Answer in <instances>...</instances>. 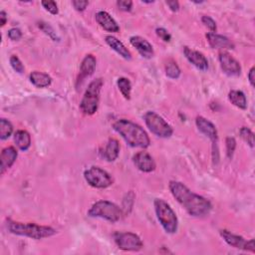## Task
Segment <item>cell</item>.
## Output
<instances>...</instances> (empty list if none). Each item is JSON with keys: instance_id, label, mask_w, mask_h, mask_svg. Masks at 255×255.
Masks as SVG:
<instances>
[{"instance_id": "obj_1", "label": "cell", "mask_w": 255, "mask_h": 255, "mask_svg": "<svg viewBox=\"0 0 255 255\" xmlns=\"http://www.w3.org/2000/svg\"><path fill=\"white\" fill-rule=\"evenodd\" d=\"M169 188L176 201L193 217H202L207 215L211 208V202L205 197L192 192L185 184L180 181L171 180Z\"/></svg>"}, {"instance_id": "obj_2", "label": "cell", "mask_w": 255, "mask_h": 255, "mask_svg": "<svg viewBox=\"0 0 255 255\" xmlns=\"http://www.w3.org/2000/svg\"><path fill=\"white\" fill-rule=\"evenodd\" d=\"M113 129L125 140L127 145L132 148L147 149L151 144L147 132L140 125L130 120H118L113 124Z\"/></svg>"}, {"instance_id": "obj_3", "label": "cell", "mask_w": 255, "mask_h": 255, "mask_svg": "<svg viewBox=\"0 0 255 255\" xmlns=\"http://www.w3.org/2000/svg\"><path fill=\"white\" fill-rule=\"evenodd\" d=\"M6 227H7V230L12 234L29 237L36 240L51 237L56 234V230L51 226L38 225L35 223H24V222L14 221L11 219L7 220Z\"/></svg>"}, {"instance_id": "obj_4", "label": "cell", "mask_w": 255, "mask_h": 255, "mask_svg": "<svg viewBox=\"0 0 255 255\" xmlns=\"http://www.w3.org/2000/svg\"><path fill=\"white\" fill-rule=\"evenodd\" d=\"M154 206L157 218L164 230L169 234L175 233L178 228V219L170 205L162 198H156Z\"/></svg>"}, {"instance_id": "obj_5", "label": "cell", "mask_w": 255, "mask_h": 255, "mask_svg": "<svg viewBox=\"0 0 255 255\" xmlns=\"http://www.w3.org/2000/svg\"><path fill=\"white\" fill-rule=\"evenodd\" d=\"M103 85L104 81L101 78L96 79L89 84L80 103V110L83 114L92 116L98 111L100 103V94Z\"/></svg>"}, {"instance_id": "obj_6", "label": "cell", "mask_w": 255, "mask_h": 255, "mask_svg": "<svg viewBox=\"0 0 255 255\" xmlns=\"http://www.w3.org/2000/svg\"><path fill=\"white\" fill-rule=\"evenodd\" d=\"M90 217L102 218L112 223L119 221L122 218L123 210L116 203L109 200H99L95 202L88 210Z\"/></svg>"}, {"instance_id": "obj_7", "label": "cell", "mask_w": 255, "mask_h": 255, "mask_svg": "<svg viewBox=\"0 0 255 255\" xmlns=\"http://www.w3.org/2000/svg\"><path fill=\"white\" fill-rule=\"evenodd\" d=\"M144 120L148 129L157 137L162 139L170 138L173 134L171 126L159 114L149 111L144 115Z\"/></svg>"}, {"instance_id": "obj_8", "label": "cell", "mask_w": 255, "mask_h": 255, "mask_svg": "<svg viewBox=\"0 0 255 255\" xmlns=\"http://www.w3.org/2000/svg\"><path fill=\"white\" fill-rule=\"evenodd\" d=\"M85 180L95 188L104 189L113 184V177L105 170L99 167H91L84 171Z\"/></svg>"}, {"instance_id": "obj_9", "label": "cell", "mask_w": 255, "mask_h": 255, "mask_svg": "<svg viewBox=\"0 0 255 255\" xmlns=\"http://www.w3.org/2000/svg\"><path fill=\"white\" fill-rule=\"evenodd\" d=\"M114 239L117 246L124 251H140L144 247L141 237L133 232H116Z\"/></svg>"}, {"instance_id": "obj_10", "label": "cell", "mask_w": 255, "mask_h": 255, "mask_svg": "<svg viewBox=\"0 0 255 255\" xmlns=\"http://www.w3.org/2000/svg\"><path fill=\"white\" fill-rule=\"evenodd\" d=\"M220 236L223 238V240L231 247L241 249L244 251H250L252 253L255 252V245H254V239L246 240L240 235L234 234L226 229L220 230Z\"/></svg>"}, {"instance_id": "obj_11", "label": "cell", "mask_w": 255, "mask_h": 255, "mask_svg": "<svg viewBox=\"0 0 255 255\" xmlns=\"http://www.w3.org/2000/svg\"><path fill=\"white\" fill-rule=\"evenodd\" d=\"M221 70L224 74L230 77H236L241 74V66L239 62L233 58L228 52L221 51L218 56Z\"/></svg>"}, {"instance_id": "obj_12", "label": "cell", "mask_w": 255, "mask_h": 255, "mask_svg": "<svg viewBox=\"0 0 255 255\" xmlns=\"http://www.w3.org/2000/svg\"><path fill=\"white\" fill-rule=\"evenodd\" d=\"M195 125H196L198 131L211 141L213 147L216 146L217 140H218V133H217L215 126L209 120H207L201 116L196 118Z\"/></svg>"}, {"instance_id": "obj_13", "label": "cell", "mask_w": 255, "mask_h": 255, "mask_svg": "<svg viewBox=\"0 0 255 255\" xmlns=\"http://www.w3.org/2000/svg\"><path fill=\"white\" fill-rule=\"evenodd\" d=\"M133 162L137 169L143 172H152L157 168L154 158L148 152L137 153L133 158Z\"/></svg>"}, {"instance_id": "obj_14", "label": "cell", "mask_w": 255, "mask_h": 255, "mask_svg": "<svg viewBox=\"0 0 255 255\" xmlns=\"http://www.w3.org/2000/svg\"><path fill=\"white\" fill-rule=\"evenodd\" d=\"M183 54L185 58L191 63L195 68L200 71H206L208 69V61L206 57L199 51L190 49L189 47H183Z\"/></svg>"}, {"instance_id": "obj_15", "label": "cell", "mask_w": 255, "mask_h": 255, "mask_svg": "<svg viewBox=\"0 0 255 255\" xmlns=\"http://www.w3.org/2000/svg\"><path fill=\"white\" fill-rule=\"evenodd\" d=\"M130 43L133 47L137 49L140 55L145 59H151L154 57L155 51L153 45L145 38L141 36H132L130 38Z\"/></svg>"}, {"instance_id": "obj_16", "label": "cell", "mask_w": 255, "mask_h": 255, "mask_svg": "<svg viewBox=\"0 0 255 255\" xmlns=\"http://www.w3.org/2000/svg\"><path fill=\"white\" fill-rule=\"evenodd\" d=\"M207 42L209 46L212 49H217V50H229V49H234V44L229 40L227 37L217 34V33H212L208 32L205 35Z\"/></svg>"}, {"instance_id": "obj_17", "label": "cell", "mask_w": 255, "mask_h": 255, "mask_svg": "<svg viewBox=\"0 0 255 255\" xmlns=\"http://www.w3.org/2000/svg\"><path fill=\"white\" fill-rule=\"evenodd\" d=\"M18 152L14 147L10 146L4 148L1 152V156H0V162H1V165H0V173L3 174L8 169H10L16 162Z\"/></svg>"}, {"instance_id": "obj_18", "label": "cell", "mask_w": 255, "mask_h": 255, "mask_svg": "<svg viewBox=\"0 0 255 255\" xmlns=\"http://www.w3.org/2000/svg\"><path fill=\"white\" fill-rule=\"evenodd\" d=\"M97 23L106 31L117 33L120 31V26L117 21L107 12V11H99L95 15Z\"/></svg>"}, {"instance_id": "obj_19", "label": "cell", "mask_w": 255, "mask_h": 255, "mask_svg": "<svg viewBox=\"0 0 255 255\" xmlns=\"http://www.w3.org/2000/svg\"><path fill=\"white\" fill-rule=\"evenodd\" d=\"M96 64H97V60L93 55L89 54V55L85 56V58L83 59V61L81 63V66H80V73H79V76L77 79L78 84L83 82L86 78H88L94 74L95 69H96Z\"/></svg>"}, {"instance_id": "obj_20", "label": "cell", "mask_w": 255, "mask_h": 255, "mask_svg": "<svg viewBox=\"0 0 255 255\" xmlns=\"http://www.w3.org/2000/svg\"><path fill=\"white\" fill-rule=\"evenodd\" d=\"M105 41L121 57H123L126 60L132 59V53L118 38H116L115 36H112V35H108V36H106Z\"/></svg>"}, {"instance_id": "obj_21", "label": "cell", "mask_w": 255, "mask_h": 255, "mask_svg": "<svg viewBox=\"0 0 255 255\" xmlns=\"http://www.w3.org/2000/svg\"><path fill=\"white\" fill-rule=\"evenodd\" d=\"M14 143L20 151L26 152L31 147V136L27 131L19 130L14 134Z\"/></svg>"}, {"instance_id": "obj_22", "label": "cell", "mask_w": 255, "mask_h": 255, "mask_svg": "<svg viewBox=\"0 0 255 255\" xmlns=\"http://www.w3.org/2000/svg\"><path fill=\"white\" fill-rule=\"evenodd\" d=\"M120 154V144L116 139H110L105 150H104V158L106 161L112 163L115 162Z\"/></svg>"}, {"instance_id": "obj_23", "label": "cell", "mask_w": 255, "mask_h": 255, "mask_svg": "<svg viewBox=\"0 0 255 255\" xmlns=\"http://www.w3.org/2000/svg\"><path fill=\"white\" fill-rule=\"evenodd\" d=\"M30 82L37 88H46L49 87L52 83V78L43 72L34 71L29 76Z\"/></svg>"}, {"instance_id": "obj_24", "label": "cell", "mask_w": 255, "mask_h": 255, "mask_svg": "<svg viewBox=\"0 0 255 255\" xmlns=\"http://www.w3.org/2000/svg\"><path fill=\"white\" fill-rule=\"evenodd\" d=\"M228 99L235 107L245 110L247 108V99L245 94L239 90H231L228 93Z\"/></svg>"}, {"instance_id": "obj_25", "label": "cell", "mask_w": 255, "mask_h": 255, "mask_svg": "<svg viewBox=\"0 0 255 255\" xmlns=\"http://www.w3.org/2000/svg\"><path fill=\"white\" fill-rule=\"evenodd\" d=\"M118 88L125 99L130 100L131 99V92H132V83L128 78L121 77L117 81Z\"/></svg>"}, {"instance_id": "obj_26", "label": "cell", "mask_w": 255, "mask_h": 255, "mask_svg": "<svg viewBox=\"0 0 255 255\" xmlns=\"http://www.w3.org/2000/svg\"><path fill=\"white\" fill-rule=\"evenodd\" d=\"M12 133H13V126L11 122L4 118L0 120V139H1V141H5L8 138H10Z\"/></svg>"}, {"instance_id": "obj_27", "label": "cell", "mask_w": 255, "mask_h": 255, "mask_svg": "<svg viewBox=\"0 0 255 255\" xmlns=\"http://www.w3.org/2000/svg\"><path fill=\"white\" fill-rule=\"evenodd\" d=\"M180 69L175 61L170 60L166 64V75L170 79H178L180 76Z\"/></svg>"}, {"instance_id": "obj_28", "label": "cell", "mask_w": 255, "mask_h": 255, "mask_svg": "<svg viewBox=\"0 0 255 255\" xmlns=\"http://www.w3.org/2000/svg\"><path fill=\"white\" fill-rule=\"evenodd\" d=\"M239 135L241 137V139L250 147V148H254V134L253 132L247 128V127H242L239 131Z\"/></svg>"}, {"instance_id": "obj_29", "label": "cell", "mask_w": 255, "mask_h": 255, "mask_svg": "<svg viewBox=\"0 0 255 255\" xmlns=\"http://www.w3.org/2000/svg\"><path fill=\"white\" fill-rule=\"evenodd\" d=\"M38 27H39L46 35H48L53 41H59V37L57 36L55 30L53 29V27H52L50 24L41 21V22L38 23Z\"/></svg>"}, {"instance_id": "obj_30", "label": "cell", "mask_w": 255, "mask_h": 255, "mask_svg": "<svg viewBox=\"0 0 255 255\" xmlns=\"http://www.w3.org/2000/svg\"><path fill=\"white\" fill-rule=\"evenodd\" d=\"M9 62H10V65H11V67L13 68V70H14L15 72H17V73H19V74L24 73V70H25L24 65L22 64V62H21V60L18 58V56L12 55V56L10 57V59H9Z\"/></svg>"}, {"instance_id": "obj_31", "label": "cell", "mask_w": 255, "mask_h": 255, "mask_svg": "<svg viewBox=\"0 0 255 255\" xmlns=\"http://www.w3.org/2000/svg\"><path fill=\"white\" fill-rule=\"evenodd\" d=\"M43 8L51 13L52 15H57L59 13V9L57 6V3L55 1H52V0H48V1H42L41 2Z\"/></svg>"}, {"instance_id": "obj_32", "label": "cell", "mask_w": 255, "mask_h": 255, "mask_svg": "<svg viewBox=\"0 0 255 255\" xmlns=\"http://www.w3.org/2000/svg\"><path fill=\"white\" fill-rule=\"evenodd\" d=\"M226 155L228 159H231L233 157V154L235 152V148H236V141L234 138L228 137L226 139Z\"/></svg>"}, {"instance_id": "obj_33", "label": "cell", "mask_w": 255, "mask_h": 255, "mask_svg": "<svg viewBox=\"0 0 255 255\" xmlns=\"http://www.w3.org/2000/svg\"><path fill=\"white\" fill-rule=\"evenodd\" d=\"M201 22L204 24L205 27H207L210 32L212 33H216V30H217V26H216V22L210 17V16H202L201 17Z\"/></svg>"}, {"instance_id": "obj_34", "label": "cell", "mask_w": 255, "mask_h": 255, "mask_svg": "<svg viewBox=\"0 0 255 255\" xmlns=\"http://www.w3.org/2000/svg\"><path fill=\"white\" fill-rule=\"evenodd\" d=\"M117 6L124 12H130L133 9V2L130 0H120V1H117Z\"/></svg>"}, {"instance_id": "obj_35", "label": "cell", "mask_w": 255, "mask_h": 255, "mask_svg": "<svg viewBox=\"0 0 255 255\" xmlns=\"http://www.w3.org/2000/svg\"><path fill=\"white\" fill-rule=\"evenodd\" d=\"M72 5L75 8V10L82 12L86 10V8L88 7L89 1H86V0H74V1H72Z\"/></svg>"}, {"instance_id": "obj_36", "label": "cell", "mask_w": 255, "mask_h": 255, "mask_svg": "<svg viewBox=\"0 0 255 255\" xmlns=\"http://www.w3.org/2000/svg\"><path fill=\"white\" fill-rule=\"evenodd\" d=\"M156 33L157 35L165 42H170L171 40V35L170 34V32L165 29V28H157L156 29Z\"/></svg>"}, {"instance_id": "obj_37", "label": "cell", "mask_w": 255, "mask_h": 255, "mask_svg": "<svg viewBox=\"0 0 255 255\" xmlns=\"http://www.w3.org/2000/svg\"><path fill=\"white\" fill-rule=\"evenodd\" d=\"M8 37L12 41H19L22 38V32L18 28H11L8 31Z\"/></svg>"}, {"instance_id": "obj_38", "label": "cell", "mask_w": 255, "mask_h": 255, "mask_svg": "<svg viewBox=\"0 0 255 255\" xmlns=\"http://www.w3.org/2000/svg\"><path fill=\"white\" fill-rule=\"evenodd\" d=\"M166 3H167V5L170 7V9L172 12H177L179 10V3H178V1H175V0H173V1H167Z\"/></svg>"}, {"instance_id": "obj_39", "label": "cell", "mask_w": 255, "mask_h": 255, "mask_svg": "<svg viewBox=\"0 0 255 255\" xmlns=\"http://www.w3.org/2000/svg\"><path fill=\"white\" fill-rule=\"evenodd\" d=\"M247 77H248V81H249L251 87H254V81H255V68L254 67H252L249 70Z\"/></svg>"}, {"instance_id": "obj_40", "label": "cell", "mask_w": 255, "mask_h": 255, "mask_svg": "<svg viewBox=\"0 0 255 255\" xmlns=\"http://www.w3.org/2000/svg\"><path fill=\"white\" fill-rule=\"evenodd\" d=\"M7 20H8V16H7L6 12L2 10L1 12H0V22H1V26H2V27L5 26Z\"/></svg>"}]
</instances>
